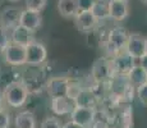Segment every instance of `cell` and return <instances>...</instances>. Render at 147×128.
<instances>
[{"label": "cell", "mask_w": 147, "mask_h": 128, "mask_svg": "<svg viewBox=\"0 0 147 128\" xmlns=\"http://www.w3.org/2000/svg\"><path fill=\"white\" fill-rule=\"evenodd\" d=\"M129 32L121 26H117L109 31L106 40L104 42V49L106 51V56L113 58L118 53L125 49L127 40H128Z\"/></svg>", "instance_id": "1"}, {"label": "cell", "mask_w": 147, "mask_h": 128, "mask_svg": "<svg viewBox=\"0 0 147 128\" xmlns=\"http://www.w3.org/2000/svg\"><path fill=\"white\" fill-rule=\"evenodd\" d=\"M28 90L23 82H10L5 86L3 91V98L8 106L10 108H22L26 105L28 100Z\"/></svg>", "instance_id": "2"}, {"label": "cell", "mask_w": 147, "mask_h": 128, "mask_svg": "<svg viewBox=\"0 0 147 128\" xmlns=\"http://www.w3.org/2000/svg\"><path fill=\"white\" fill-rule=\"evenodd\" d=\"M91 77L96 83H106L114 77L109 56H102L95 62L91 70Z\"/></svg>", "instance_id": "3"}, {"label": "cell", "mask_w": 147, "mask_h": 128, "mask_svg": "<svg viewBox=\"0 0 147 128\" xmlns=\"http://www.w3.org/2000/svg\"><path fill=\"white\" fill-rule=\"evenodd\" d=\"M110 63H111V69L114 76H127L129 70L134 67L136 59L129 55L125 50H123L120 53H118L117 55H114L113 58H110Z\"/></svg>", "instance_id": "4"}, {"label": "cell", "mask_w": 147, "mask_h": 128, "mask_svg": "<svg viewBox=\"0 0 147 128\" xmlns=\"http://www.w3.org/2000/svg\"><path fill=\"white\" fill-rule=\"evenodd\" d=\"M47 59V50L44 44L33 40L26 46V64L40 65Z\"/></svg>", "instance_id": "5"}, {"label": "cell", "mask_w": 147, "mask_h": 128, "mask_svg": "<svg viewBox=\"0 0 147 128\" xmlns=\"http://www.w3.org/2000/svg\"><path fill=\"white\" fill-rule=\"evenodd\" d=\"M4 60L12 67H21L26 64V46L10 42L3 53Z\"/></svg>", "instance_id": "6"}, {"label": "cell", "mask_w": 147, "mask_h": 128, "mask_svg": "<svg viewBox=\"0 0 147 128\" xmlns=\"http://www.w3.org/2000/svg\"><path fill=\"white\" fill-rule=\"evenodd\" d=\"M96 119V109L95 108H87V106H77L76 105L74 110L70 113V121L76 122L77 124L91 128Z\"/></svg>", "instance_id": "7"}, {"label": "cell", "mask_w": 147, "mask_h": 128, "mask_svg": "<svg viewBox=\"0 0 147 128\" xmlns=\"http://www.w3.org/2000/svg\"><path fill=\"white\" fill-rule=\"evenodd\" d=\"M98 22L95 18L91 10H80L74 16V26L78 31L84 33H88L97 27Z\"/></svg>", "instance_id": "8"}, {"label": "cell", "mask_w": 147, "mask_h": 128, "mask_svg": "<svg viewBox=\"0 0 147 128\" xmlns=\"http://www.w3.org/2000/svg\"><path fill=\"white\" fill-rule=\"evenodd\" d=\"M145 47H146V37H143L140 33H129L128 40H127L125 50L134 59H140L141 56L145 54Z\"/></svg>", "instance_id": "9"}, {"label": "cell", "mask_w": 147, "mask_h": 128, "mask_svg": "<svg viewBox=\"0 0 147 128\" xmlns=\"http://www.w3.org/2000/svg\"><path fill=\"white\" fill-rule=\"evenodd\" d=\"M22 9L17 7H5L0 10V26L7 30H13L16 26L19 24Z\"/></svg>", "instance_id": "10"}, {"label": "cell", "mask_w": 147, "mask_h": 128, "mask_svg": "<svg viewBox=\"0 0 147 128\" xmlns=\"http://www.w3.org/2000/svg\"><path fill=\"white\" fill-rule=\"evenodd\" d=\"M69 78L68 77H51L45 85L46 92L50 98H58V96L67 95V86Z\"/></svg>", "instance_id": "11"}, {"label": "cell", "mask_w": 147, "mask_h": 128, "mask_svg": "<svg viewBox=\"0 0 147 128\" xmlns=\"http://www.w3.org/2000/svg\"><path fill=\"white\" fill-rule=\"evenodd\" d=\"M50 108L56 115H70V113L76 108V102L68 96H58V98H51Z\"/></svg>", "instance_id": "12"}, {"label": "cell", "mask_w": 147, "mask_h": 128, "mask_svg": "<svg viewBox=\"0 0 147 128\" xmlns=\"http://www.w3.org/2000/svg\"><path fill=\"white\" fill-rule=\"evenodd\" d=\"M19 24L23 27L28 28L30 31H32L33 33L36 31H38L42 26V16L40 12H35V10L24 9L22 10L21 19H19Z\"/></svg>", "instance_id": "13"}, {"label": "cell", "mask_w": 147, "mask_h": 128, "mask_svg": "<svg viewBox=\"0 0 147 128\" xmlns=\"http://www.w3.org/2000/svg\"><path fill=\"white\" fill-rule=\"evenodd\" d=\"M109 13H110V19H113L115 22H121L124 19H127L129 16L128 1L109 0Z\"/></svg>", "instance_id": "14"}, {"label": "cell", "mask_w": 147, "mask_h": 128, "mask_svg": "<svg viewBox=\"0 0 147 128\" xmlns=\"http://www.w3.org/2000/svg\"><path fill=\"white\" fill-rule=\"evenodd\" d=\"M10 40L13 44H18L22 46H27L30 42H32L35 37H33V32L30 31L28 28L23 27V26L18 24L10 30Z\"/></svg>", "instance_id": "15"}, {"label": "cell", "mask_w": 147, "mask_h": 128, "mask_svg": "<svg viewBox=\"0 0 147 128\" xmlns=\"http://www.w3.org/2000/svg\"><path fill=\"white\" fill-rule=\"evenodd\" d=\"M16 128H37L36 116L31 110H22L16 115L14 119Z\"/></svg>", "instance_id": "16"}, {"label": "cell", "mask_w": 147, "mask_h": 128, "mask_svg": "<svg viewBox=\"0 0 147 128\" xmlns=\"http://www.w3.org/2000/svg\"><path fill=\"white\" fill-rule=\"evenodd\" d=\"M58 12L64 18H74L80 12L78 0H58Z\"/></svg>", "instance_id": "17"}, {"label": "cell", "mask_w": 147, "mask_h": 128, "mask_svg": "<svg viewBox=\"0 0 147 128\" xmlns=\"http://www.w3.org/2000/svg\"><path fill=\"white\" fill-rule=\"evenodd\" d=\"M127 79H128V82L132 86L137 89L138 86H141V85L147 82V72L140 64L136 63L134 67L132 68L128 72V74H127Z\"/></svg>", "instance_id": "18"}, {"label": "cell", "mask_w": 147, "mask_h": 128, "mask_svg": "<svg viewBox=\"0 0 147 128\" xmlns=\"http://www.w3.org/2000/svg\"><path fill=\"white\" fill-rule=\"evenodd\" d=\"M92 14L95 16V18L97 19V22H104L106 19L110 18L109 13V0H94L91 9Z\"/></svg>", "instance_id": "19"}, {"label": "cell", "mask_w": 147, "mask_h": 128, "mask_svg": "<svg viewBox=\"0 0 147 128\" xmlns=\"http://www.w3.org/2000/svg\"><path fill=\"white\" fill-rule=\"evenodd\" d=\"M76 105L77 106H87V108H95L97 104V99L96 95L88 89H82V91L78 93V96L76 98Z\"/></svg>", "instance_id": "20"}, {"label": "cell", "mask_w": 147, "mask_h": 128, "mask_svg": "<svg viewBox=\"0 0 147 128\" xmlns=\"http://www.w3.org/2000/svg\"><path fill=\"white\" fill-rule=\"evenodd\" d=\"M83 87L81 86L80 82L77 81H73V79L69 78V82H68V86H67V95L69 99H72V100H76V98L78 96V93L82 91Z\"/></svg>", "instance_id": "21"}, {"label": "cell", "mask_w": 147, "mask_h": 128, "mask_svg": "<svg viewBox=\"0 0 147 128\" xmlns=\"http://www.w3.org/2000/svg\"><path fill=\"white\" fill-rule=\"evenodd\" d=\"M26 9L35 10V12H42L47 4V0H24Z\"/></svg>", "instance_id": "22"}, {"label": "cell", "mask_w": 147, "mask_h": 128, "mask_svg": "<svg viewBox=\"0 0 147 128\" xmlns=\"http://www.w3.org/2000/svg\"><path fill=\"white\" fill-rule=\"evenodd\" d=\"M10 42H12V40H10V31L0 26V54L4 53V50L7 49V46Z\"/></svg>", "instance_id": "23"}, {"label": "cell", "mask_w": 147, "mask_h": 128, "mask_svg": "<svg viewBox=\"0 0 147 128\" xmlns=\"http://www.w3.org/2000/svg\"><path fill=\"white\" fill-rule=\"evenodd\" d=\"M61 122L56 116H46L44 121L41 122L40 128H61Z\"/></svg>", "instance_id": "24"}, {"label": "cell", "mask_w": 147, "mask_h": 128, "mask_svg": "<svg viewBox=\"0 0 147 128\" xmlns=\"http://www.w3.org/2000/svg\"><path fill=\"white\" fill-rule=\"evenodd\" d=\"M10 124H12L10 114L4 108V109L0 110V128H10Z\"/></svg>", "instance_id": "25"}, {"label": "cell", "mask_w": 147, "mask_h": 128, "mask_svg": "<svg viewBox=\"0 0 147 128\" xmlns=\"http://www.w3.org/2000/svg\"><path fill=\"white\" fill-rule=\"evenodd\" d=\"M137 98L141 104L147 106V82L137 87Z\"/></svg>", "instance_id": "26"}, {"label": "cell", "mask_w": 147, "mask_h": 128, "mask_svg": "<svg viewBox=\"0 0 147 128\" xmlns=\"http://www.w3.org/2000/svg\"><path fill=\"white\" fill-rule=\"evenodd\" d=\"M94 4V0H78L80 10H90Z\"/></svg>", "instance_id": "27"}, {"label": "cell", "mask_w": 147, "mask_h": 128, "mask_svg": "<svg viewBox=\"0 0 147 128\" xmlns=\"http://www.w3.org/2000/svg\"><path fill=\"white\" fill-rule=\"evenodd\" d=\"M61 128H84V127L80 126V124H77L73 121H69V122H67V123H64L63 126H61Z\"/></svg>", "instance_id": "28"}, {"label": "cell", "mask_w": 147, "mask_h": 128, "mask_svg": "<svg viewBox=\"0 0 147 128\" xmlns=\"http://www.w3.org/2000/svg\"><path fill=\"white\" fill-rule=\"evenodd\" d=\"M138 60H140V63H138V64H140L141 67H142L143 69H145L146 72H147V54H143V55L141 56Z\"/></svg>", "instance_id": "29"}, {"label": "cell", "mask_w": 147, "mask_h": 128, "mask_svg": "<svg viewBox=\"0 0 147 128\" xmlns=\"http://www.w3.org/2000/svg\"><path fill=\"white\" fill-rule=\"evenodd\" d=\"M4 104L5 101H4V98H3V93H0V110L4 109Z\"/></svg>", "instance_id": "30"}, {"label": "cell", "mask_w": 147, "mask_h": 128, "mask_svg": "<svg viewBox=\"0 0 147 128\" xmlns=\"http://www.w3.org/2000/svg\"><path fill=\"white\" fill-rule=\"evenodd\" d=\"M8 1H9V3H18L19 0H8Z\"/></svg>", "instance_id": "31"}, {"label": "cell", "mask_w": 147, "mask_h": 128, "mask_svg": "<svg viewBox=\"0 0 147 128\" xmlns=\"http://www.w3.org/2000/svg\"><path fill=\"white\" fill-rule=\"evenodd\" d=\"M145 54H147V37H146V47H145Z\"/></svg>", "instance_id": "32"}, {"label": "cell", "mask_w": 147, "mask_h": 128, "mask_svg": "<svg viewBox=\"0 0 147 128\" xmlns=\"http://www.w3.org/2000/svg\"><path fill=\"white\" fill-rule=\"evenodd\" d=\"M141 1H142L145 5H147V0H141Z\"/></svg>", "instance_id": "33"}, {"label": "cell", "mask_w": 147, "mask_h": 128, "mask_svg": "<svg viewBox=\"0 0 147 128\" xmlns=\"http://www.w3.org/2000/svg\"><path fill=\"white\" fill-rule=\"evenodd\" d=\"M121 1H128V0H121Z\"/></svg>", "instance_id": "34"}]
</instances>
